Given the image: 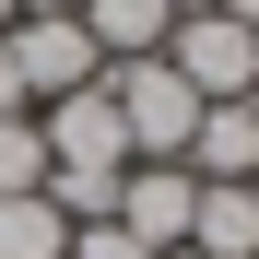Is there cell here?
<instances>
[{
  "mask_svg": "<svg viewBox=\"0 0 259 259\" xmlns=\"http://www.w3.org/2000/svg\"><path fill=\"white\" fill-rule=\"evenodd\" d=\"M106 106L130 130V165H189V130H200V95L165 59H106Z\"/></svg>",
  "mask_w": 259,
  "mask_h": 259,
  "instance_id": "1",
  "label": "cell"
},
{
  "mask_svg": "<svg viewBox=\"0 0 259 259\" xmlns=\"http://www.w3.org/2000/svg\"><path fill=\"white\" fill-rule=\"evenodd\" d=\"M0 59H12L24 106H59V95H82V82H106L95 35H82L71 12H24V24H0Z\"/></svg>",
  "mask_w": 259,
  "mask_h": 259,
  "instance_id": "2",
  "label": "cell"
},
{
  "mask_svg": "<svg viewBox=\"0 0 259 259\" xmlns=\"http://www.w3.org/2000/svg\"><path fill=\"white\" fill-rule=\"evenodd\" d=\"M165 71H177L200 106H236V95H259V35L200 0V12H177V35H165Z\"/></svg>",
  "mask_w": 259,
  "mask_h": 259,
  "instance_id": "3",
  "label": "cell"
},
{
  "mask_svg": "<svg viewBox=\"0 0 259 259\" xmlns=\"http://www.w3.org/2000/svg\"><path fill=\"white\" fill-rule=\"evenodd\" d=\"M35 130H48V165H95V177H118V165H130V130H118V106H106V82L35 106Z\"/></svg>",
  "mask_w": 259,
  "mask_h": 259,
  "instance_id": "4",
  "label": "cell"
},
{
  "mask_svg": "<svg viewBox=\"0 0 259 259\" xmlns=\"http://www.w3.org/2000/svg\"><path fill=\"white\" fill-rule=\"evenodd\" d=\"M189 212H200V177H189V165H130V177H118V224L142 236L153 259L189 247Z\"/></svg>",
  "mask_w": 259,
  "mask_h": 259,
  "instance_id": "5",
  "label": "cell"
},
{
  "mask_svg": "<svg viewBox=\"0 0 259 259\" xmlns=\"http://www.w3.org/2000/svg\"><path fill=\"white\" fill-rule=\"evenodd\" d=\"M189 177H200V189H259V95L200 106V130H189Z\"/></svg>",
  "mask_w": 259,
  "mask_h": 259,
  "instance_id": "6",
  "label": "cell"
},
{
  "mask_svg": "<svg viewBox=\"0 0 259 259\" xmlns=\"http://www.w3.org/2000/svg\"><path fill=\"white\" fill-rule=\"evenodd\" d=\"M189 0H71V24L95 35V59H165Z\"/></svg>",
  "mask_w": 259,
  "mask_h": 259,
  "instance_id": "7",
  "label": "cell"
},
{
  "mask_svg": "<svg viewBox=\"0 0 259 259\" xmlns=\"http://www.w3.org/2000/svg\"><path fill=\"white\" fill-rule=\"evenodd\" d=\"M189 247H200V259H259V189H200Z\"/></svg>",
  "mask_w": 259,
  "mask_h": 259,
  "instance_id": "8",
  "label": "cell"
},
{
  "mask_svg": "<svg viewBox=\"0 0 259 259\" xmlns=\"http://www.w3.org/2000/svg\"><path fill=\"white\" fill-rule=\"evenodd\" d=\"M0 259H71V224L48 212V189L35 200H0Z\"/></svg>",
  "mask_w": 259,
  "mask_h": 259,
  "instance_id": "9",
  "label": "cell"
},
{
  "mask_svg": "<svg viewBox=\"0 0 259 259\" xmlns=\"http://www.w3.org/2000/svg\"><path fill=\"white\" fill-rule=\"evenodd\" d=\"M35 189H48V130L0 118V200H35Z\"/></svg>",
  "mask_w": 259,
  "mask_h": 259,
  "instance_id": "10",
  "label": "cell"
},
{
  "mask_svg": "<svg viewBox=\"0 0 259 259\" xmlns=\"http://www.w3.org/2000/svg\"><path fill=\"white\" fill-rule=\"evenodd\" d=\"M71 259H153V247H142V236L106 212V224H71Z\"/></svg>",
  "mask_w": 259,
  "mask_h": 259,
  "instance_id": "11",
  "label": "cell"
},
{
  "mask_svg": "<svg viewBox=\"0 0 259 259\" xmlns=\"http://www.w3.org/2000/svg\"><path fill=\"white\" fill-rule=\"evenodd\" d=\"M212 12H224V24H247V35H259V0H212Z\"/></svg>",
  "mask_w": 259,
  "mask_h": 259,
  "instance_id": "12",
  "label": "cell"
},
{
  "mask_svg": "<svg viewBox=\"0 0 259 259\" xmlns=\"http://www.w3.org/2000/svg\"><path fill=\"white\" fill-rule=\"evenodd\" d=\"M24 12H71V0H12V24H24Z\"/></svg>",
  "mask_w": 259,
  "mask_h": 259,
  "instance_id": "13",
  "label": "cell"
},
{
  "mask_svg": "<svg viewBox=\"0 0 259 259\" xmlns=\"http://www.w3.org/2000/svg\"><path fill=\"white\" fill-rule=\"evenodd\" d=\"M165 259H200V247H165Z\"/></svg>",
  "mask_w": 259,
  "mask_h": 259,
  "instance_id": "14",
  "label": "cell"
},
{
  "mask_svg": "<svg viewBox=\"0 0 259 259\" xmlns=\"http://www.w3.org/2000/svg\"><path fill=\"white\" fill-rule=\"evenodd\" d=\"M0 24H12V0H0Z\"/></svg>",
  "mask_w": 259,
  "mask_h": 259,
  "instance_id": "15",
  "label": "cell"
}]
</instances>
